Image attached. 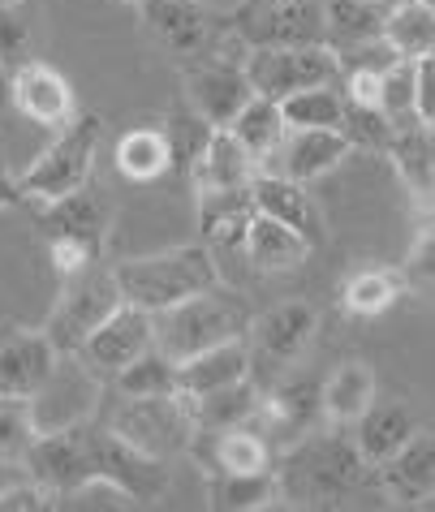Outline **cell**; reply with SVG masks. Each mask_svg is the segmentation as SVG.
Segmentation results:
<instances>
[{"mask_svg":"<svg viewBox=\"0 0 435 512\" xmlns=\"http://www.w3.org/2000/svg\"><path fill=\"white\" fill-rule=\"evenodd\" d=\"M375 5H380V9H392V5H401V0H375Z\"/></svg>","mask_w":435,"mask_h":512,"instance_id":"obj_49","label":"cell"},{"mask_svg":"<svg viewBox=\"0 0 435 512\" xmlns=\"http://www.w3.org/2000/svg\"><path fill=\"white\" fill-rule=\"evenodd\" d=\"M255 310L242 293H233L229 284H212V289L186 297L173 310L156 315V345L173 362H186L203 349H216L224 340H246Z\"/></svg>","mask_w":435,"mask_h":512,"instance_id":"obj_4","label":"cell"},{"mask_svg":"<svg viewBox=\"0 0 435 512\" xmlns=\"http://www.w3.org/2000/svg\"><path fill=\"white\" fill-rule=\"evenodd\" d=\"M384 155L401 173L405 190L423 207H435V125L418 121V117L392 121V138H388Z\"/></svg>","mask_w":435,"mask_h":512,"instance_id":"obj_23","label":"cell"},{"mask_svg":"<svg viewBox=\"0 0 435 512\" xmlns=\"http://www.w3.org/2000/svg\"><path fill=\"white\" fill-rule=\"evenodd\" d=\"M414 117L435 125V56L414 61Z\"/></svg>","mask_w":435,"mask_h":512,"instance_id":"obj_45","label":"cell"},{"mask_svg":"<svg viewBox=\"0 0 435 512\" xmlns=\"http://www.w3.org/2000/svg\"><path fill=\"white\" fill-rule=\"evenodd\" d=\"M194 439H203L207 457H212V465H203L207 474H216V469H229V474H255V469L276 465L272 444L255 431V426H229V431H212V435L199 431Z\"/></svg>","mask_w":435,"mask_h":512,"instance_id":"obj_33","label":"cell"},{"mask_svg":"<svg viewBox=\"0 0 435 512\" xmlns=\"http://www.w3.org/2000/svg\"><path fill=\"white\" fill-rule=\"evenodd\" d=\"M380 396V375L367 358H345L324 379V422L332 426H354Z\"/></svg>","mask_w":435,"mask_h":512,"instance_id":"obj_26","label":"cell"},{"mask_svg":"<svg viewBox=\"0 0 435 512\" xmlns=\"http://www.w3.org/2000/svg\"><path fill=\"white\" fill-rule=\"evenodd\" d=\"M18 203H26V198H22V181H18V173H13L9 160H5V147H0V211L18 207Z\"/></svg>","mask_w":435,"mask_h":512,"instance_id":"obj_46","label":"cell"},{"mask_svg":"<svg viewBox=\"0 0 435 512\" xmlns=\"http://www.w3.org/2000/svg\"><path fill=\"white\" fill-rule=\"evenodd\" d=\"M345 155H354V147L341 130H289L263 168L302 181V186H315L319 177H328L345 164Z\"/></svg>","mask_w":435,"mask_h":512,"instance_id":"obj_20","label":"cell"},{"mask_svg":"<svg viewBox=\"0 0 435 512\" xmlns=\"http://www.w3.org/2000/svg\"><path fill=\"white\" fill-rule=\"evenodd\" d=\"M147 349H156V315L143 306L121 302L112 315L87 336V345L78 349V358L91 366L104 383H112V375H121L134 358H143Z\"/></svg>","mask_w":435,"mask_h":512,"instance_id":"obj_15","label":"cell"},{"mask_svg":"<svg viewBox=\"0 0 435 512\" xmlns=\"http://www.w3.org/2000/svg\"><path fill=\"white\" fill-rule=\"evenodd\" d=\"M242 254L259 276H285V272H298V267L311 259V241L298 237L289 224L255 211L246 224V237H242Z\"/></svg>","mask_w":435,"mask_h":512,"instance_id":"obj_24","label":"cell"},{"mask_svg":"<svg viewBox=\"0 0 435 512\" xmlns=\"http://www.w3.org/2000/svg\"><path fill=\"white\" fill-rule=\"evenodd\" d=\"M371 482L380 487L384 500L397 508H414V504L435 500V426L431 431L418 426V435L397 457L371 469Z\"/></svg>","mask_w":435,"mask_h":512,"instance_id":"obj_18","label":"cell"},{"mask_svg":"<svg viewBox=\"0 0 435 512\" xmlns=\"http://www.w3.org/2000/svg\"><path fill=\"white\" fill-rule=\"evenodd\" d=\"M289 130H341L345 121V95L341 87H306L298 95L280 99Z\"/></svg>","mask_w":435,"mask_h":512,"instance_id":"obj_37","label":"cell"},{"mask_svg":"<svg viewBox=\"0 0 435 512\" xmlns=\"http://www.w3.org/2000/svg\"><path fill=\"white\" fill-rule=\"evenodd\" d=\"M22 469L56 495L78 500L87 491H117L130 504H160L173 487V461L143 457L104 422V414L82 418L61 431H44L26 452Z\"/></svg>","mask_w":435,"mask_h":512,"instance_id":"obj_1","label":"cell"},{"mask_svg":"<svg viewBox=\"0 0 435 512\" xmlns=\"http://www.w3.org/2000/svg\"><path fill=\"white\" fill-rule=\"evenodd\" d=\"M255 216V198L250 190H212V194H199V229L203 241L220 250H237L242 254V237H246V224Z\"/></svg>","mask_w":435,"mask_h":512,"instance_id":"obj_28","label":"cell"},{"mask_svg":"<svg viewBox=\"0 0 435 512\" xmlns=\"http://www.w3.org/2000/svg\"><path fill=\"white\" fill-rule=\"evenodd\" d=\"M112 160H117V173L134 186H147V181H160L168 168H173V147H168L164 125H138V130H125L112 147Z\"/></svg>","mask_w":435,"mask_h":512,"instance_id":"obj_30","label":"cell"},{"mask_svg":"<svg viewBox=\"0 0 435 512\" xmlns=\"http://www.w3.org/2000/svg\"><path fill=\"white\" fill-rule=\"evenodd\" d=\"M250 198H255V211H263V216H272L280 224H289L298 237L311 241V250L324 246L328 233H324V216H319V207L311 198V186L259 168V177L250 181Z\"/></svg>","mask_w":435,"mask_h":512,"instance_id":"obj_21","label":"cell"},{"mask_svg":"<svg viewBox=\"0 0 435 512\" xmlns=\"http://www.w3.org/2000/svg\"><path fill=\"white\" fill-rule=\"evenodd\" d=\"M401 293H405L401 272H392V267H358L341 284V306L354 319H380L401 302Z\"/></svg>","mask_w":435,"mask_h":512,"instance_id":"obj_34","label":"cell"},{"mask_svg":"<svg viewBox=\"0 0 435 512\" xmlns=\"http://www.w3.org/2000/svg\"><path fill=\"white\" fill-rule=\"evenodd\" d=\"M246 82L255 95L289 99L306 87H341V56L328 44H306V48H246L242 56Z\"/></svg>","mask_w":435,"mask_h":512,"instance_id":"obj_10","label":"cell"},{"mask_svg":"<svg viewBox=\"0 0 435 512\" xmlns=\"http://www.w3.org/2000/svg\"><path fill=\"white\" fill-rule=\"evenodd\" d=\"M138 13L181 65L207 56H246V44L233 31V13L207 9L199 0H147Z\"/></svg>","mask_w":435,"mask_h":512,"instance_id":"obj_8","label":"cell"},{"mask_svg":"<svg viewBox=\"0 0 435 512\" xmlns=\"http://www.w3.org/2000/svg\"><path fill=\"white\" fill-rule=\"evenodd\" d=\"M388 9H380L375 0H324V35L332 52H349L367 39L384 35Z\"/></svg>","mask_w":435,"mask_h":512,"instance_id":"obj_35","label":"cell"},{"mask_svg":"<svg viewBox=\"0 0 435 512\" xmlns=\"http://www.w3.org/2000/svg\"><path fill=\"white\" fill-rule=\"evenodd\" d=\"M259 396L263 388L250 379H237V383H224V388H212V392H199V396H186L190 401V414H194V426L203 435L212 431H229V426H246L250 414L259 409Z\"/></svg>","mask_w":435,"mask_h":512,"instance_id":"obj_29","label":"cell"},{"mask_svg":"<svg viewBox=\"0 0 435 512\" xmlns=\"http://www.w3.org/2000/svg\"><path fill=\"white\" fill-rule=\"evenodd\" d=\"M371 465L362 461L354 435L345 426H315L293 448L276 457V482L280 504L289 508H341L358 487H367Z\"/></svg>","mask_w":435,"mask_h":512,"instance_id":"obj_2","label":"cell"},{"mask_svg":"<svg viewBox=\"0 0 435 512\" xmlns=\"http://www.w3.org/2000/svg\"><path fill=\"white\" fill-rule=\"evenodd\" d=\"M246 426H255L280 457V452L293 448L302 435L324 426V379L302 375V371L276 375L272 388H263L259 409L250 414Z\"/></svg>","mask_w":435,"mask_h":512,"instance_id":"obj_11","label":"cell"},{"mask_svg":"<svg viewBox=\"0 0 435 512\" xmlns=\"http://www.w3.org/2000/svg\"><path fill=\"white\" fill-rule=\"evenodd\" d=\"M237 142H242V151L255 160L259 168L272 160L276 155V147L285 142V134H289V125H285V112H280V104L276 99H268V95H250L246 104H242V112L224 125Z\"/></svg>","mask_w":435,"mask_h":512,"instance_id":"obj_32","label":"cell"},{"mask_svg":"<svg viewBox=\"0 0 435 512\" xmlns=\"http://www.w3.org/2000/svg\"><path fill=\"white\" fill-rule=\"evenodd\" d=\"M431 5H435V0H431Z\"/></svg>","mask_w":435,"mask_h":512,"instance_id":"obj_52","label":"cell"},{"mask_svg":"<svg viewBox=\"0 0 435 512\" xmlns=\"http://www.w3.org/2000/svg\"><path fill=\"white\" fill-rule=\"evenodd\" d=\"M0 5H26V0H0Z\"/></svg>","mask_w":435,"mask_h":512,"instance_id":"obj_50","label":"cell"},{"mask_svg":"<svg viewBox=\"0 0 435 512\" xmlns=\"http://www.w3.org/2000/svg\"><path fill=\"white\" fill-rule=\"evenodd\" d=\"M125 302L121 284L112 276V267H87V272L61 280V297L44 319V336L56 345V353H78L87 345V336L100 327L112 310Z\"/></svg>","mask_w":435,"mask_h":512,"instance_id":"obj_9","label":"cell"},{"mask_svg":"<svg viewBox=\"0 0 435 512\" xmlns=\"http://www.w3.org/2000/svg\"><path fill=\"white\" fill-rule=\"evenodd\" d=\"M255 5H276V0H255Z\"/></svg>","mask_w":435,"mask_h":512,"instance_id":"obj_51","label":"cell"},{"mask_svg":"<svg viewBox=\"0 0 435 512\" xmlns=\"http://www.w3.org/2000/svg\"><path fill=\"white\" fill-rule=\"evenodd\" d=\"M100 142H104V121L95 117V112H78V117L69 125H61L56 138L35 155V164L26 168V173H18L22 198L31 207H48L56 198L91 186Z\"/></svg>","mask_w":435,"mask_h":512,"instance_id":"obj_5","label":"cell"},{"mask_svg":"<svg viewBox=\"0 0 435 512\" xmlns=\"http://www.w3.org/2000/svg\"><path fill=\"white\" fill-rule=\"evenodd\" d=\"M35 52V26L22 5H0V61L18 69Z\"/></svg>","mask_w":435,"mask_h":512,"instance_id":"obj_41","label":"cell"},{"mask_svg":"<svg viewBox=\"0 0 435 512\" xmlns=\"http://www.w3.org/2000/svg\"><path fill=\"white\" fill-rule=\"evenodd\" d=\"M315 332H319V315L311 302H280L250 323V336H246L250 362H263L272 375H285L306 358Z\"/></svg>","mask_w":435,"mask_h":512,"instance_id":"obj_14","label":"cell"},{"mask_svg":"<svg viewBox=\"0 0 435 512\" xmlns=\"http://www.w3.org/2000/svg\"><path fill=\"white\" fill-rule=\"evenodd\" d=\"M380 112L388 121L414 117V61H405V56L380 74Z\"/></svg>","mask_w":435,"mask_h":512,"instance_id":"obj_42","label":"cell"},{"mask_svg":"<svg viewBox=\"0 0 435 512\" xmlns=\"http://www.w3.org/2000/svg\"><path fill=\"white\" fill-rule=\"evenodd\" d=\"M9 82H13V69H9L5 61H0V104L9 99Z\"/></svg>","mask_w":435,"mask_h":512,"instance_id":"obj_47","label":"cell"},{"mask_svg":"<svg viewBox=\"0 0 435 512\" xmlns=\"http://www.w3.org/2000/svg\"><path fill=\"white\" fill-rule=\"evenodd\" d=\"M250 375H255L250 340H224L216 349H203L194 358L177 362V392L199 396V392H212V388H224V383H237Z\"/></svg>","mask_w":435,"mask_h":512,"instance_id":"obj_27","label":"cell"},{"mask_svg":"<svg viewBox=\"0 0 435 512\" xmlns=\"http://www.w3.org/2000/svg\"><path fill=\"white\" fill-rule=\"evenodd\" d=\"M341 134L349 138V147H354V151H388L392 121L384 117L380 108H354V104H345Z\"/></svg>","mask_w":435,"mask_h":512,"instance_id":"obj_40","label":"cell"},{"mask_svg":"<svg viewBox=\"0 0 435 512\" xmlns=\"http://www.w3.org/2000/svg\"><path fill=\"white\" fill-rule=\"evenodd\" d=\"M108 220H112L108 203L100 194H91V186L39 207V233L48 241L56 276L69 280V276H78V272H87V267L100 263L104 241H108Z\"/></svg>","mask_w":435,"mask_h":512,"instance_id":"obj_6","label":"cell"},{"mask_svg":"<svg viewBox=\"0 0 435 512\" xmlns=\"http://www.w3.org/2000/svg\"><path fill=\"white\" fill-rule=\"evenodd\" d=\"M125 444L138 448L143 457L177 461L186 457L199 426H194L186 392H164V396H117V405L104 418Z\"/></svg>","mask_w":435,"mask_h":512,"instance_id":"obj_7","label":"cell"},{"mask_svg":"<svg viewBox=\"0 0 435 512\" xmlns=\"http://www.w3.org/2000/svg\"><path fill=\"white\" fill-rule=\"evenodd\" d=\"M108 383L91 371L78 353H61L52 366L48 383L31 396V409H35V426L39 435L44 431H61V426H74L82 418H95L100 414V401H104Z\"/></svg>","mask_w":435,"mask_h":512,"instance_id":"obj_13","label":"cell"},{"mask_svg":"<svg viewBox=\"0 0 435 512\" xmlns=\"http://www.w3.org/2000/svg\"><path fill=\"white\" fill-rule=\"evenodd\" d=\"M186 74V104L199 112V117L212 125V130H224L242 104L255 91L246 82V69H242V56H207V61H190L181 65Z\"/></svg>","mask_w":435,"mask_h":512,"instance_id":"obj_16","label":"cell"},{"mask_svg":"<svg viewBox=\"0 0 435 512\" xmlns=\"http://www.w3.org/2000/svg\"><path fill=\"white\" fill-rule=\"evenodd\" d=\"M401 280L405 289H423V293H435V216L418 229L410 254L401 263Z\"/></svg>","mask_w":435,"mask_h":512,"instance_id":"obj_43","label":"cell"},{"mask_svg":"<svg viewBox=\"0 0 435 512\" xmlns=\"http://www.w3.org/2000/svg\"><path fill=\"white\" fill-rule=\"evenodd\" d=\"M121 5H130V9H143V5H147V0H121Z\"/></svg>","mask_w":435,"mask_h":512,"instance_id":"obj_48","label":"cell"},{"mask_svg":"<svg viewBox=\"0 0 435 512\" xmlns=\"http://www.w3.org/2000/svg\"><path fill=\"white\" fill-rule=\"evenodd\" d=\"M61 508V500L44 487V482H13V487L0 491V512H48Z\"/></svg>","mask_w":435,"mask_h":512,"instance_id":"obj_44","label":"cell"},{"mask_svg":"<svg viewBox=\"0 0 435 512\" xmlns=\"http://www.w3.org/2000/svg\"><path fill=\"white\" fill-rule=\"evenodd\" d=\"M112 276L121 284V297L130 306H143L151 315H164L186 297L220 284V259L207 241L194 246H173V250H156V254H138L112 267Z\"/></svg>","mask_w":435,"mask_h":512,"instance_id":"obj_3","label":"cell"},{"mask_svg":"<svg viewBox=\"0 0 435 512\" xmlns=\"http://www.w3.org/2000/svg\"><path fill=\"white\" fill-rule=\"evenodd\" d=\"M207 504L216 512H263L280 504V482H276V465L272 469H255V474H229L216 469L207 474Z\"/></svg>","mask_w":435,"mask_h":512,"instance_id":"obj_31","label":"cell"},{"mask_svg":"<svg viewBox=\"0 0 435 512\" xmlns=\"http://www.w3.org/2000/svg\"><path fill=\"white\" fill-rule=\"evenodd\" d=\"M384 39L405 61L435 56V5L431 0H401V5H392L384 18Z\"/></svg>","mask_w":435,"mask_h":512,"instance_id":"obj_36","label":"cell"},{"mask_svg":"<svg viewBox=\"0 0 435 512\" xmlns=\"http://www.w3.org/2000/svg\"><path fill=\"white\" fill-rule=\"evenodd\" d=\"M233 31L246 48H306L328 44L324 35V0H276L255 5L242 0L233 9Z\"/></svg>","mask_w":435,"mask_h":512,"instance_id":"obj_12","label":"cell"},{"mask_svg":"<svg viewBox=\"0 0 435 512\" xmlns=\"http://www.w3.org/2000/svg\"><path fill=\"white\" fill-rule=\"evenodd\" d=\"M414 435H418V418L405 401H380L375 396V405L354 422V444L371 469L392 461Z\"/></svg>","mask_w":435,"mask_h":512,"instance_id":"obj_25","label":"cell"},{"mask_svg":"<svg viewBox=\"0 0 435 512\" xmlns=\"http://www.w3.org/2000/svg\"><path fill=\"white\" fill-rule=\"evenodd\" d=\"M56 345L44 336V327H5L0 332V396H31L44 388L52 366H56Z\"/></svg>","mask_w":435,"mask_h":512,"instance_id":"obj_19","label":"cell"},{"mask_svg":"<svg viewBox=\"0 0 435 512\" xmlns=\"http://www.w3.org/2000/svg\"><path fill=\"white\" fill-rule=\"evenodd\" d=\"M9 104L18 108L26 121L48 125V130H61V125H69L78 117V99H74L69 78L56 65L39 61V56H31V61H22L13 69Z\"/></svg>","mask_w":435,"mask_h":512,"instance_id":"obj_17","label":"cell"},{"mask_svg":"<svg viewBox=\"0 0 435 512\" xmlns=\"http://www.w3.org/2000/svg\"><path fill=\"white\" fill-rule=\"evenodd\" d=\"M39 426L26 396H0V465H22L35 448Z\"/></svg>","mask_w":435,"mask_h":512,"instance_id":"obj_39","label":"cell"},{"mask_svg":"<svg viewBox=\"0 0 435 512\" xmlns=\"http://www.w3.org/2000/svg\"><path fill=\"white\" fill-rule=\"evenodd\" d=\"M108 388L117 396H164V392H177V362L156 345V349H147L143 358H134L121 375H112Z\"/></svg>","mask_w":435,"mask_h":512,"instance_id":"obj_38","label":"cell"},{"mask_svg":"<svg viewBox=\"0 0 435 512\" xmlns=\"http://www.w3.org/2000/svg\"><path fill=\"white\" fill-rule=\"evenodd\" d=\"M194 194H212V190H250V181L259 177V164L242 151L229 130H212L203 138V147L194 151V160L186 168Z\"/></svg>","mask_w":435,"mask_h":512,"instance_id":"obj_22","label":"cell"}]
</instances>
